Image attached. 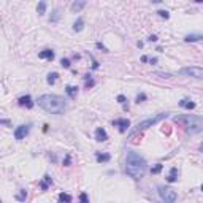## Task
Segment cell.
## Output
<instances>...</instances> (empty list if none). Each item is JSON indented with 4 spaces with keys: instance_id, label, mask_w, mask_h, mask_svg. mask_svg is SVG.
I'll return each instance as SVG.
<instances>
[{
    "instance_id": "3",
    "label": "cell",
    "mask_w": 203,
    "mask_h": 203,
    "mask_svg": "<svg viewBox=\"0 0 203 203\" xmlns=\"http://www.w3.org/2000/svg\"><path fill=\"white\" fill-rule=\"evenodd\" d=\"M173 121L178 122V124H182V127H186V130L189 133H198L203 128V119L198 117V116H190V114L174 116Z\"/></svg>"
},
{
    "instance_id": "9",
    "label": "cell",
    "mask_w": 203,
    "mask_h": 203,
    "mask_svg": "<svg viewBox=\"0 0 203 203\" xmlns=\"http://www.w3.org/2000/svg\"><path fill=\"white\" fill-rule=\"evenodd\" d=\"M95 140L98 143H103V141L108 140V133H106V130L103 127H97L95 128Z\"/></svg>"
},
{
    "instance_id": "2",
    "label": "cell",
    "mask_w": 203,
    "mask_h": 203,
    "mask_svg": "<svg viewBox=\"0 0 203 203\" xmlns=\"http://www.w3.org/2000/svg\"><path fill=\"white\" fill-rule=\"evenodd\" d=\"M38 106L43 108L46 113H52V114H62L65 111V100L59 95L54 94H44L38 97Z\"/></svg>"
},
{
    "instance_id": "4",
    "label": "cell",
    "mask_w": 203,
    "mask_h": 203,
    "mask_svg": "<svg viewBox=\"0 0 203 203\" xmlns=\"http://www.w3.org/2000/svg\"><path fill=\"white\" fill-rule=\"evenodd\" d=\"M168 116V113H160V114H157V116H154V117H151V119H146V121H141V122H138L136 124V127L133 128V130L130 132V135H135V133H140V132H143V130H146L147 127H152L154 124H157V122H160L162 119H165Z\"/></svg>"
},
{
    "instance_id": "29",
    "label": "cell",
    "mask_w": 203,
    "mask_h": 203,
    "mask_svg": "<svg viewBox=\"0 0 203 203\" xmlns=\"http://www.w3.org/2000/svg\"><path fill=\"white\" fill-rule=\"evenodd\" d=\"M60 65H62L63 68H70V65H71V63H70V59H62V60H60Z\"/></svg>"
},
{
    "instance_id": "39",
    "label": "cell",
    "mask_w": 203,
    "mask_h": 203,
    "mask_svg": "<svg viewBox=\"0 0 203 203\" xmlns=\"http://www.w3.org/2000/svg\"><path fill=\"white\" fill-rule=\"evenodd\" d=\"M152 2H154V3H160V2H162V0H152Z\"/></svg>"
},
{
    "instance_id": "12",
    "label": "cell",
    "mask_w": 203,
    "mask_h": 203,
    "mask_svg": "<svg viewBox=\"0 0 203 203\" xmlns=\"http://www.w3.org/2000/svg\"><path fill=\"white\" fill-rule=\"evenodd\" d=\"M38 57L40 59H46V60H52L54 59V51L52 49H43L38 52Z\"/></svg>"
},
{
    "instance_id": "21",
    "label": "cell",
    "mask_w": 203,
    "mask_h": 203,
    "mask_svg": "<svg viewBox=\"0 0 203 203\" xmlns=\"http://www.w3.org/2000/svg\"><path fill=\"white\" fill-rule=\"evenodd\" d=\"M82 78H84V82H86V89H90V87H94V86H95V81L92 79L90 75H84Z\"/></svg>"
},
{
    "instance_id": "23",
    "label": "cell",
    "mask_w": 203,
    "mask_h": 203,
    "mask_svg": "<svg viewBox=\"0 0 203 203\" xmlns=\"http://www.w3.org/2000/svg\"><path fill=\"white\" fill-rule=\"evenodd\" d=\"M59 19H60V10H59V8H56V10L52 11L51 17H49V22H57Z\"/></svg>"
},
{
    "instance_id": "11",
    "label": "cell",
    "mask_w": 203,
    "mask_h": 203,
    "mask_svg": "<svg viewBox=\"0 0 203 203\" xmlns=\"http://www.w3.org/2000/svg\"><path fill=\"white\" fill-rule=\"evenodd\" d=\"M201 40H203V35H200V33H189V35H186V36H184V41H186V43L201 41Z\"/></svg>"
},
{
    "instance_id": "5",
    "label": "cell",
    "mask_w": 203,
    "mask_h": 203,
    "mask_svg": "<svg viewBox=\"0 0 203 203\" xmlns=\"http://www.w3.org/2000/svg\"><path fill=\"white\" fill-rule=\"evenodd\" d=\"M159 195H160V198L163 201H167V203H173L178 198L176 190H173L171 187H165V186H159Z\"/></svg>"
},
{
    "instance_id": "13",
    "label": "cell",
    "mask_w": 203,
    "mask_h": 203,
    "mask_svg": "<svg viewBox=\"0 0 203 203\" xmlns=\"http://www.w3.org/2000/svg\"><path fill=\"white\" fill-rule=\"evenodd\" d=\"M84 6H86V0H76V2H73V5H71V11L79 13Z\"/></svg>"
},
{
    "instance_id": "32",
    "label": "cell",
    "mask_w": 203,
    "mask_h": 203,
    "mask_svg": "<svg viewBox=\"0 0 203 203\" xmlns=\"http://www.w3.org/2000/svg\"><path fill=\"white\" fill-rule=\"evenodd\" d=\"M95 48H97V49H100L102 52H108V49H106V48H105V46L102 44V43H97V44H95Z\"/></svg>"
},
{
    "instance_id": "26",
    "label": "cell",
    "mask_w": 203,
    "mask_h": 203,
    "mask_svg": "<svg viewBox=\"0 0 203 203\" xmlns=\"http://www.w3.org/2000/svg\"><path fill=\"white\" fill-rule=\"evenodd\" d=\"M162 168H163V165H162V163H157L155 167L151 168V173H152V174H159V173L162 171Z\"/></svg>"
},
{
    "instance_id": "38",
    "label": "cell",
    "mask_w": 203,
    "mask_h": 203,
    "mask_svg": "<svg viewBox=\"0 0 203 203\" xmlns=\"http://www.w3.org/2000/svg\"><path fill=\"white\" fill-rule=\"evenodd\" d=\"M147 59H149L147 56H141V62H147Z\"/></svg>"
},
{
    "instance_id": "1",
    "label": "cell",
    "mask_w": 203,
    "mask_h": 203,
    "mask_svg": "<svg viewBox=\"0 0 203 203\" xmlns=\"http://www.w3.org/2000/svg\"><path fill=\"white\" fill-rule=\"evenodd\" d=\"M147 170V163L143 155H140L135 151H128L125 157V173L133 179H141Z\"/></svg>"
},
{
    "instance_id": "10",
    "label": "cell",
    "mask_w": 203,
    "mask_h": 203,
    "mask_svg": "<svg viewBox=\"0 0 203 203\" xmlns=\"http://www.w3.org/2000/svg\"><path fill=\"white\" fill-rule=\"evenodd\" d=\"M17 103L19 106H25V108H32L33 106V102H32V97L30 95H22L17 98Z\"/></svg>"
},
{
    "instance_id": "36",
    "label": "cell",
    "mask_w": 203,
    "mask_h": 203,
    "mask_svg": "<svg viewBox=\"0 0 203 203\" xmlns=\"http://www.w3.org/2000/svg\"><path fill=\"white\" fill-rule=\"evenodd\" d=\"M0 122H2L3 125H11V122L8 121V119H2V121H0Z\"/></svg>"
},
{
    "instance_id": "40",
    "label": "cell",
    "mask_w": 203,
    "mask_h": 203,
    "mask_svg": "<svg viewBox=\"0 0 203 203\" xmlns=\"http://www.w3.org/2000/svg\"><path fill=\"white\" fill-rule=\"evenodd\" d=\"M195 2H197V3H201V2H203V0H195Z\"/></svg>"
},
{
    "instance_id": "22",
    "label": "cell",
    "mask_w": 203,
    "mask_h": 203,
    "mask_svg": "<svg viewBox=\"0 0 203 203\" xmlns=\"http://www.w3.org/2000/svg\"><path fill=\"white\" fill-rule=\"evenodd\" d=\"M57 78H59V75H57V73L56 71H52V73H49V75H48V78H46V81H48V84H56V81H57Z\"/></svg>"
},
{
    "instance_id": "16",
    "label": "cell",
    "mask_w": 203,
    "mask_h": 203,
    "mask_svg": "<svg viewBox=\"0 0 203 203\" xmlns=\"http://www.w3.org/2000/svg\"><path fill=\"white\" fill-rule=\"evenodd\" d=\"M95 159H97L98 163H102V162H109V160H111V155H109L108 152H95Z\"/></svg>"
},
{
    "instance_id": "20",
    "label": "cell",
    "mask_w": 203,
    "mask_h": 203,
    "mask_svg": "<svg viewBox=\"0 0 203 203\" xmlns=\"http://www.w3.org/2000/svg\"><path fill=\"white\" fill-rule=\"evenodd\" d=\"M36 11H38L40 16H43L46 13V0H40L38 2V6H36Z\"/></svg>"
},
{
    "instance_id": "14",
    "label": "cell",
    "mask_w": 203,
    "mask_h": 203,
    "mask_svg": "<svg viewBox=\"0 0 203 203\" xmlns=\"http://www.w3.org/2000/svg\"><path fill=\"white\" fill-rule=\"evenodd\" d=\"M179 106L186 108V109H193V108H195V102H192L190 98H182L179 102Z\"/></svg>"
},
{
    "instance_id": "19",
    "label": "cell",
    "mask_w": 203,
    "mask_h": 203,
    "mask_svg": "<svg viewBox=\"0 0 203 203\" xmlns=\"http://www.w3.org/2000/svg\"><path fill=\"white\" fill-rule=\"evenodd\" d=\"M82 29H84V19H82V17H78L76 22L73 24V30H75V32H81Z\"/></svg>"
},
{
    "instance_id": "8",
    "label": "cell",
    "mask_w": 203,
    "mask_h": 203,
    "mask_svg": "<svg viewBox=\"0 0 203 203\" xmlns=\"http://www.w3.org/2000/svg\"><path fill=\"white\" fill-rule=\"evenodd\" d=\"M113 125L117 127V130L121 132V133H124L127 128L130 127V121H128V119H114V121H113Z\"/></svg>"
},
{
    "instance_id": "18",
    "label": "cell",
    "mask_w": 203,
    "mask_h": 203,
    "mask_svg": "<svg viewBox=\"0 0 203 203\" xmlns=\"http://www.w3.org/2000/svg\"><path fill=\"white\" fill-rule=\"evenodd\" d=\"M176 179H178V168L173 167V168L170 170V173H168V176H167V181H168V182H174Z\"/></svg>"
},
{
    "instance_id": "35",
    "label": "cell",
    "mask_w": 203,
    "mask_h": 203,
    "mask_svg": "<svg viewBox=\"0 0 203 203\" xmlns=\"http://www.w3.org/2000/svg\"><path fill=\"white\" fill-rule=\"evenodd\" d=\"M147 62L152 63V65H155V63H157V57H151V59H147Z\"/></svg>"
},
{
    "instance_id": "28",
    "label": "cell",
    "mask_w": 203,
    "mask_h": 203,
    "mask_svg": "<svg viewBox=\"0 0 203 203\" xmlns=\"http://www.w3.org/2000/svg\"><path fill=\"white\" fill-rule=\"evenodd\" d=\"M157 14H159L160 17H165V19H168V17H170V13H168L167 10H159Z\"/></svg>"
},
{
    "instance_id": "42",
    "label": "cell",
    "mask_w": 203,
    "mask_h": 203,
    "mask_svg": "<svg viewBox=\"0 0 203 203\" xmlns=\"http://www.w3.org/2000/svg\"><path fill=\"white\" fill-rule=\"evenodd\" d=\"M201 190H203V184H201Z\"/></svg>"
},
{
    "instance_id": "7",
    "label": "cell",
    "mask_w": 203,
    "mask_h": 203,
    "mask_svg": "<svg viewBox=\"0 0 203 203\" xmlns=\"http://www.w3.org/2000/svg\"><path fill=\"white\" fill-rule=\"evenodd\" d=\"M29 132H30V124H22V125H17L16 128H14V138L16 140H24V138L29 135Z\"/></svg>"
},
{
    "instance_id": "30",
    "label": "cell",
    "mask_w": 203,
    "mask_h": 203,
    "mask_svg": "<svg viewBox=\"0 0 203 203\" xmlns=\"http://www.w3.org/2000/svg\"><path fill=\"white\" fill-rule=\"evenodd\" d=\"M116 100H117L121 105H127V103H125V102H127V98H125L124 95H117V98H116Z\"/></svg>"
},
{
    "instance_id": "24",
    "label": "cell",
    "mask_w": 203,
    "mask_h": 203,
    "mask_svg": "<svg viewBox=\"0 0 203 203\" xmlns=\"http://www.w3.org/2000/svg\"><path fill=\"white\" fill-rule=\"evenodd\" d=\"M27 198V190L25 189H21L19 193H16V200H19V201H25Z\"/></svg>"
},
{
    "instance_id": "33",
    "label": "cell",
    "mask_w": 203,
    "mask_h": 203,
    "mask_svg": "<svg viewBox=\"0 0 203 203\" xmlns=\"http://www.w3.org/2000/svg\"><path fill=\"white\" fill-rule=\"evenodd\" d=\"M79 201H89V197L86 195V193H81V195H79Z\"/></svg>"
},
{
    "instance_id": "31",
    "label": "cell",
    "mask_w": 203,
    "mask_h": 203,
    "mask_svg": "<svg viewBox=\"0 0 203 203\" xmlns=\"http://www.w3.org/2000/svg\"><path fill=\"white\" fill-rule=\"evenodd\" d=\"M70 163H71V157H70V154H67L65 159H63V165H65V167H68Z\"/></svg>"
},
{
    "instance_id": "25",
    "label": "cell",
    "mask_w": 203,
    "mask_h": 203,
    "mask_svg": "<svg viewBox=\"0 0 203 203\" xmlns=\"http://www.w3.org/2000/svg\"><path fill=\"white\" fill-rule=\"evenodd\" d=\"M57 198H59V201H67V203H70V201L73 200L71 195H68V193H63V192L59 193V197H57Z\"/></svg>"
},
{
    "instance_id": "41",
    "label": "cell",
    "mask_w": 203,
    "mask_h": 203,
    "mask_svg": "<svg viewBox=\"0 0 203 203\" xmlns=\"http://www.w3.org/2000/svg\"><path fill=\"white\" fill-rule=\"evenodd\" d=\"M200 149H201V152H203V144H201V146H200Z\"/></svg>"
},
{
    "instance_id": "6",
    "label": "cell",
    "mask_w": 203,
    "mask_h": 203,
    "mask_svg": "<svg viewBox=\"0 0 203 203\" xmlns=\"http://www.w3.org/2000/svg\"><path fill=\"white\" fill-rule=\"evenodd\" d=\"M179 75H186V76H192L197 79H203V68L201 67H186L179 70Z\"/></svg>"
},
{
    "instance_id": "27",
    "label": "cell",
    "mask_w": 203,
    "mask_h": 203,
    "mask_svg": "<svg viewBox=\"0 0 203 203\" xmlns=\"http://www.w3.org/2000/svg\"><path fill=\"white\" fill-rule=\"evenodd\" d=\"M147 97H146V94H143V92H141V94H138L136 95V98H135V102H136V103H141V102H144Z\"/></svg>"
},
{
    "instance_id": "17",
    "label": "cell",
    "mask_w": 203,
    "mask_h": 203,
    "mask_svg": "<svg viewBox=\"0 0 203 203\" xmlns=\"http://www.w3.org/2000/svg\"><path fill=\"white\" fill-rule=\"evenodd\" d=\"M65 92H67V95H68L70 98H76V95H78V87L68 84V86L65 87Z\"/></svg>"
},
{
    "instance_id": "15",
    "label": "cell",
    "mask_w": 203,
    "mask_h": 203,
    "mask_svg": "<svg viewBox=\"0 0 203 203\" xmlns=\"http://www.w3.org/2000/svg\"><path fill=\"white\" fill-rule=\"evenodd\" d=\"M51 184H52L51 176H49V174H44V176H43V181L40 182V189H41V190H48V187L51 186Z\"/></svg>"
},
{
    "instance_id": "34",
    "label": "cell",
    "mask_w": 203,
    "mask_h": 203,
    "mask_svg": "<svg viewBox=\"0 0 203 203\" xmlns=\"http://www.w3.org/2000/svg\"><path fill=\"white\" fill-rule=\"evenodd\" d=\"M92 68H94V70H97V68H98V62H97L94 57H92Z\"/></svg>"
},
{
    "instance_id": "37",
    "label": "cell",
    "mask_w": 203,
    "mask_h": 203,
    "mask_svg": "<svg viewBox=\"0 0 203 203\" xmlns=\"http://www.w3.org/2000/svg\"><path fill=\"white\" fill-rule=\"evenodd\" d=\"M147 41H157V36H155V35H151L149 38H147Z\"/></svg>"
}]
</instances>
